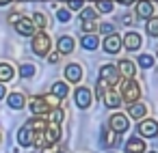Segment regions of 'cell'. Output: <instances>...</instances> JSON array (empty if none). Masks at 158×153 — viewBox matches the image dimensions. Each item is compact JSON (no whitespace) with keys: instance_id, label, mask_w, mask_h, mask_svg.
<instances>
[{"instance_id":"1","label":"cell","mask_w":158,"mask_h":153,"mask_svg":"<svg viewBox=\"0 0 158 153\" xmlns=\"http://www.w3.org/2000/svg\"><path fill=\"white\" fill-rule=\"evenodd\" d=\"M119 97H121V101H126V104L139 101V97H141V84L134 82L132 78L121 80V84H119Z\"/></svg>"},{"instance_id":"2","label":"cell","mask_w":158,"mask_h":153,"mask_svg":"<svg viewBox=\"0 0 158 153\" xmlns=\"http://www.w3.org/2000/svg\"><path fill=\"white\" fill-rule=\"evenodd\" d=\"M50 45H52V41H50L48 33L39 30V33H35V35H33L31 48H33V52H35L37 56H46V54L50 52Z\"/></svg>"},{"instance_id":"3","label":"cell","mask_w":158,"mask_h":153,"mask_svg":"<svg viewBox=\"0 0 158 153\" xmlns=\"http://www.w3.org/2000/svg\"><path fill=\"white\" fill-rule=\"evenodd\" d=\"M74 101H76V106H78L80 110L89 108V106L93 104V93H91V88H87V86H78V88L74 91Z\"/></svg>"},{"instance_id":"4","label":"cell","mask_w":158,"mask_h":153,"mask_svg":"<svg viewBox=\"0 0 158 153\" xmlns=\"http://www.w3.org/2000/svg\"><path fill=\"white\" fill-rule=\"evenodd\" d=\"M136 131H139V136H143V138H156V136H158V121H156V119H141Z\"/></svg>"},{"instance_id":"5","label":"cell","mask_w":158,"mask_h":153,"mask_svg":"<svg viewBox=\"0 0 158 153\" xmlns=\"http://www.w3.org/2000/svg\"><path fill=\"white\" fill-rule=\"evenodd\" d=\"M108 127H110L115 134H123V131L130 127V121H128V116H126V114L115 112V114L108 119Z\"/></svg>"},{"instance_id":"6","label":"cell","mask_w":158,"mask_h":153,"mask_svg":"<svg viewBox=\"0 0 158 153\" xmlns=\"http://www.w3.org/2000/svg\"><path fill=\"white\" fill-rule=\"evenodd\" d=\"M100 80H104L108 86H115L119 82V69L115 65H102L100 69Z\"/></svg>"},{"instance_id":"7","label":"cell","mask_w":158,"mask_h":153,"mask_svg":"<svg viewBox=\"0 0 158 153\" xmlns=\"http://www.w3.org/2000/svg\"><path fill=\"white\" fill-rule=\"evenodd\" d=\"M13 26H15V33L22 35V37H33V35H35V24H33L28 18H20Z\"/></svg>"},{"instance_id":"8","label":"cell","mask_w":158,"mask_h":153,"mask_svg":"<svg viewBox=\"0 0 158 153\" xmlns=\"http://www.w3.org/2000/svg\"><path fill=\"white\" fill-rule=\"evenodd\" d=\"M121 45H126V50H139L143 45V37L136 30L126 33V37H121Z\"/></svg>"},{"instance_id":"9","label":"cell","mask_w":158,"mask_h":153,"mask_svg":"<svg viewBox=\"0 0 158 153\" xmlns=\"http://www.w3.org/2000/svg\"><path fill=\"white\" fill-rule=\"evenodd\" d=\"M102 48H104V52H108V54H117V52L121 50V37H117L115 33H113V35H106Z\"/></svg>"},{"instance_id":"10","label":"cell","mask_w":158,"mask_h":153,"mask_svg":"<svg viewBox=\"0 0 158 153\" xmlns=\"http://www.w3.org/2000/svg\"><path fill=\"white\" fill-rule=\"evenodd\" d=\"M74 48H76L74 37H69V35L59 37V41H56V50H59L61 54H69V52H74Z\"/></svg>"},{"instance_id":"11","label":"cell","mask_w":158,"mask_h":153,"mask_svg":"<svg viewBox=\"0 0 158 153\" xmlns=\"http://www.w3.org/2000/svg\"><path fill=\"white\" fill-rule=\"evenodd\" d=\"M152 15H154V5H152V0H139V2H136V18L149 20Z\"/></svg>"},{"instance_id":"12","label":"cell","mask_w":158,"mask_h":153,"mask_svg":"<svg viewBox=\"0 0 158 153\" xmlns=\"http://www.w3.org/2000/svg\"><path fill=\"white\" fill-rule=\"evenodd\" d=\"M65 78H67V82H80L82 80V67L80 65H76V63H72V65H67L65 67Z\"/></svg>"},{"instance_id":"13","label":"cell","mask_w":158,"mask_h":153,"mask_svg":"<svg viewBox=\"0 0 158 153\" xmlns=\"http://www.w3.org/2000/svg\"><path fill=\"white\" fill-rule=\"evenodd\" d=\"M102 99H104V106H106V108H113V110H115V108L121 106V97H119V93H115L113 88H108V91L102 95Z\"/></svg>"},{"instance_id":"14","label":"cell","mask_w":158,"mask_h":153,"mask_svg":"<svg viewBox=\"0 0 158 153\" xmlns=\"http://www.w3.org/2000/svg\"><path fill=\"white\" fill-rule=\"evenodd\" d=\"M33 140H35V131L31 129V127H22L20 131H18V142L22 144V147H31L33 144Z\"/></svg>"},{"instance_id":"15","label":"cell","mask_w":158,"mask_h":153,"mask_svg":"<svg viewBox=\"0 0 158 153\" xmlns=\"http://www.w3.org/2000/svg\"><path fill=\"white\" fill-rule=\"evenodd\" d=\"M7 104H9V108H13V110H22V108L26 106V97H24L22 93H11V95H7Z\"/></svg>"},{"instance_id":"16","label":"cell","mask_w":158,"mask_h":153,"mask_svg":"<svg viewBox=\"0 0 158 153\" xmlns=\"http://www.w3.org/2000/svg\"><path fill=\"white\" fill-rule=\"evenodd\" d=\"M117 69H119V73H121V76H126V78H134V73H136L134 63H132V61H128V58H121V61H119V65H117Z\"/></svg>"},{"instance_id":"17","label":"cell","mask_w":158,"mask_h":153,"mask_svg":"<svg viewBox=\"0 0 158 153\" xmlns=\"http://www.w3.org/2000/svg\"><path fill=\"white\" fill-rule=\"evenodd\" d=\"M31 110H33L35 116H44L48 112V106H46V101L41 97H31Z\"/></svg>"},{"instance_id":"18","label":"cell","mask_w":158,"mask_h":153,"mask_svg":"<svg viewBox=\"0 0 158 153\" xmlns=\"http://www.w3.org/2000/svg\"><path fill=\"white\" fill-rule=\"evenodd\" d=\"M145 151V140L143 138H130L126 142V153H143Z\"/></svg>"},{"instance_id":"19","label":"cell","mask_w":158,"mask_h":153,"mask_svg":"<svg viewBox=\"0 0 158 153\" xmlns=\"http://www.w3.org/2000/svg\"><path fill=\"white\" fill-rule=\"evenodd\" d=\"M128 114H130L132 119H143V116L147 114V106H145V104H141V101H134V104H130Z\"/></svg>"},{"instance_id":"20","label":"cell","mask_w":158,"mask_h":153,"mask_svg":"<svg viewBox=\"0 0 158 153\" xmlns=\"http://www.w3.org/2000/svg\"><path fill=\"white\" fill-rule=\"evenodd\" d=\"M46 125H48V121H46L44 116H33V119L26 123V127H31L33 131H44V129H46Z\"/></svg>"},{"instance_id":"21","label":"cell","mask_w":158,"mask_h":153,"mask_svg":"<svg viewBox=\"0 0 158 153\" xmlns=\"http://www.w3.org/2000/svg\"><path fill=\"white\" fill-rule=\"evenodd\" d=\"M98 43H100V41H98V37H95L93 33H91V35H85V37H82V48H85L87 52H93V50L98 48Z\"/></svg>"},{"instance_id":"22","label":"cell","mask_w":158,"mask_h":153,"mask_svg":"<svg viewBox=\"0 0 158 153\" xmlns=\"http://www.w3.org/2000/svg\"><path fill=\"white\" fill-rule=\"evenodd\" d=\"M13 78V67L9 63H0V82H9Z\"/></svg>"},{"instance_id":"23","label":"cell","mask_w":158,"mask_h":153,"mask_svg":"<svg viewBox=\"0 0 158 153\" xmlns=\"http://www.w3.org/2000/svg\"><path fill=\"white\" fill-rule=\"evenodd\" d=\"M52 93H54L59 99H63V97H67L69 88H67V84H65V82H54V84H52Z\"/></svg>"},{"instance_id":"24","label":"cell","mask_w":158,"mask_h":153,"mask_svg":"<svg viewBox=\"0 0 158 153\" xmlns=\"http://www.w3.org/2000/svg\"><path fill=\"white\" fill-rule=\"evenodd\" d=\"M41 99L46 101V106H48V108H59V106H61V99H59L54 93H48V95H44Z\"/></svg>"},{"instance_id":"25","label":"cell","mask_w":158,"mask_h":153,"mask_svg":"<svg viewBox=\"0 0 158 153\" xmlns=\"http://www.w3.org/2000/svg\"><path fill=\"white\" fill-rule=\"evenodd\" d=\"M145 28H147V35L158 37V18H154V15H152V18L147 20V26H145Z\"/></svg>"},{"instance_id":"26","label":"cell","mask_w":158,"mask_h":153,"mask_svg":"<svg viewBox=\"0 0 158 153\" xmlns=\"http://www.w3.org/2000/svg\"><path fill=\"white\" fill-rule=\"evenodd\" d=\"M63 119H65V112H63L61 108H54V110L50 112V121H48V123H54V125H59Z\"/></svg>"},{"instance_id":"27","label":"cell","mask_w":158,"mask_h":153,"mask_svg":"<svg viewBox=\"0 0 158 153\" xmlns=\"http://www.w3.org/2000/svg\"><path fill=\"white\" fill-rule=\"evenodd\" d=\"M20 76H22V78H33V76H35V65L24 63V65L20 67Z\"/></svg>"},{"instance_id":"28","label":"cell","mask_w":158,"mask_h":153,"mask_svg":"<svg viewBox=\"0 0 158 153\" xmlns=\"http://www.w3.org/2000/svg\"><path fill=\"white\" fill-rule=\"evenodd\" d=\"M102 138H104V142H106V144H110V147L119 142V140H117V134H115L113 129H110V131H108V129H104V131H102Z\"/></svg>"},{"instance_id":"29","label":"cell","mask_w":158,"mask_h":153,"mask_svg":"<svg viewBox=\"0 0 158 153\" xmlns=\"http://www.w3.org/2000/svg\"><path fill=\"white\" fill-rule=\"evenodd\" d=\"M98 18V11L95 9H89V7H82V11H80V20L85 22V20H95Z\"/></svg>"},{"instance_id":"30","label":"cell","mask_w":158,"mask_h":153,"mask_svg":"<svg viewBox=\"0 0 158 153\" xmlns=\"http://www.w3.org/2000/svg\"><path fill=\"white\" fill-rule=\"evenodd\" d=\"M95 28H98V26H95V20H85V22L80 24V30H82L85 35H91Z\"/></svg>"},{"instance_id":"31","label":"cell","mask_w":158,"mask_h":153,"mask_svg":"<svg viewBox=\"0 0 158 153\" xmlns=\"http://www.w3.org/2000/svg\"><path fill=\"white\" fill-rule=\"evenodd\" d=\"M98 11H102V13H110L113 11V2L110 0H98Z\"/></svg>"},{"instance_id":"32","label":"cell","mask_w":158,"mask_h":153,"mask_svg":"<svg viewBox=\"0 0 158 153\" xmlns=\"http://www.w3.org/2000/svg\"><path fill=\"white\" fill-rule=\"evenodd\" d=\"M139 65L145 67V69H149V67L154 65V58H152L149 54H141V56H139Z\"/></svg>"},{"instance_id":"33","label":"cell","mask_w":158,"mask_h":153,"mask_svg":"<svg viewBox=\"0 0 158 153\" xmlns=\"http://www.w3.org/2000/svg\"><path fill=\"white\" fill-rule=\"evenodd\" d=\"M35 26H39V28H46L48 26V18L44 15V13H35V22H33Z\"/></svg>"},{"instance_id":"34","label":"cell","mask_w":158,"mask_h":153,"mask_svg":"<svg viewBox=\"0 0 158 153\" xmlns=\"http://www.w3.org/2000/svg\"><path fill=\"white\" fill-rule=\"evenodd\" d=\"M85 7V0H67V9L72 11H80Z\"/></svg>"},{"instance_id":"35","label":"cell","mask_w":158,"mask_h":153,"mask_svg":"<svg viewBox=\"0 0 158 153\" xmlns=\"http://www.w3.org/2000/svg\"><path fill=\"white\" fill-rule=\"evenodd\" d=\"M100 33H102V35H113V33H115V26L106 22V24H102V26H100Z\"/></svg>"},{"instance_id":"36","label":"cell","mask_w":158,"mask_h":153,"mask_svg":"<svg viewBox=\"0 0 158 153\" xmlns=\"http://www.w3.org/2000/svg\"><path fill=\"white\" fill-rule=\"evenodd\" d=\"M56 15H59V22H67V20H69V11H67V9H59Z\"/></svg>"},{"instance_id":"37","label":"cell","mask_w":158,"mask_h":153,"mask_svg":"<svg viewBox=\"0 0 158 153\" xmlns=\"http://www.w3.org/2000/svg\"><path fill=\"white\" fill-rule=\"evenodd\" d=\"M108 88H110V86H108V84H106L104 80H98V95H104V93H106Z\"/></svg>"},{"instance_id":"38","label":"cell","mask_w":158,"mask_h":153,"mask_svg":"<svg viewBox=\"0 0 158 153\" xmlns=\"http://www.w3.org/2000/svg\"><path fill=\"white\" fill-rule=\"evenodd\" d=\"M5 95H7V86L5 82H0V99H5Z\"/></svg>"},{"instance_id":"39","label":"cell","mask_w":158,"mask_h":153,"mask_svg":"<svg viewBox=\"0 0 158 153\" xmlns=\"http://www.w3.org/2000/svg\"><path fill=\"white\" fill-rule=\"evenodd\" d=\"M18 20H20V15H18V13H11V15H9V22H11V24H15Z\"/></svg>"},{"instance_id":"40","label":"cell","mask_w":158,"mask_h":153,"mask_svg":"<svg viewBox=\"0 0 158 153\" xmlns=\"http://www.w3.org/2000/svg\"><path fill=\"white\" fill-rule=\"evenodd\" d=\"M121 22H123V24H132L134 20H132V15H123V18H121Z\"/></svg>"},{"instance_id":"41","label":"cell","mask_w":158,"mask_h":153,"mask_svg":"<svg viewBox=\"0 0 158 153\" xmlns=\"http://www.w3.org/2000/svg\"><path fill=\"white\" fill-rule=\"evenodd\" d=\"M117 2H119V5H126V7H128V5H134L136 0H117Z\"/></svg>"},{"instance_id":"42","label":"cell","mask_w":158,"mask_h":153,"mask_svg":"<svg viewBox=\"0 0 158 153\" xmlns=\"http://www.w3.org/2000/svg\"><path fill=\"white\" fill-rule=\"evenodd\" d=\"M48 61H50V63H59V54H50Z\"/></svg>"},{"instance_id":"43","label":"cell","mask_w":158,"mask_h":153,"mask_svg":"<svg viewBox=\"0 0 158 153\" xmlns=\"http://www.w3.org/2000/svg\"><path fill=\"white\" fill-rule=\"evenodd\" d=\"M11 0H0V7H5V5H9Z\"/></svg>"},{"instance_id":"44","label":"cell","mask_w":158,"mask_h":153,"mask_svg":"<svg viewBox=\"0 0 158 153\" xmlns=\"http://www.w3.org/2000/svg\"><path fill=\"white\" fill-rule=\"evenodd\" d=\"M0 140H2V134H0Z\"/></svg>"},{"instance_id":"45","label":"cell","mask_w":158,"mask_h":153,"mask_svg":"<svg viewBox=\"0 0 158 153\" xmlns=\"http://www.w3.org/2000/svg\"><path fill=\"white\" fill-rule=\"evenodd\" d=\"M149 153H156V151H149Z\"/></svg>"},{"instance_id":"46","label":"cell","mask_w":158,"mask_h":153,"mask_svg":"<svg viewBox=\"0 0 158 153\" xmlns=\"http://www.w3.org/2000/svg\"><path fill=\"white\" fill-rule=\"evenodd\" d=\"M95 2H98V0H95Z\"/></svg>"}]
</instances>
